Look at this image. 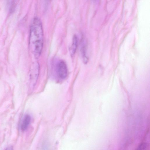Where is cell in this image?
Instances as JSON below:
<instances>
[{"mask_svg": "<svg viewBox=\"0 0 150 150\" xmlns=\"http://www.w3.org/2000/svg\"><path fill=\"white\" fill-rule=\"evenodd\" d=\"M43 35L42 23L40 19L35 17L31 24L29 39L30 49L35 57L38 58L42 50Z\"/></svg>", "mask_w": 150, "mask_h": 150, "instance_id": "cell-1", "label": "cell"}, {"mask_svg": "<svg viewBox=\"0 0 150 150\" xmlns=\"http://www.w3.org/2000/svg\"><path fill=\"white\" fill-rule=\"evenodd\" d=\"M56 70L59 76L61 79H64L67 77L68 74L67 67L65 62L60 61L56 64Z\"/></svg>", "mask_w": 150, "mask_h": 150, "instance_id": "cell-2", "label": "cell"}, {"mask_svg": "<svg viewBox=\"0 0 150 150\" xmlns=\"http://www.w3.org/2000/svg\"><path fill=\"white\" fill-rule=\"evenodd\" d=\"M31 120L30 116L26 115L24 117L21 125V129L22 131H25L28 127Z\"/></svg>", "mask_w": 150, "mask_h": 150, "instance_id": "cell-3", "label": "cell"}, {"mask_svg": "<svg viewBox=\"0 0 150 150\" xmlns=\"http://www.w3.org/2000/svg\"><path fill=\"white\" fill-rule=\"evenodd\" d=\"M78 45V38L76 35L73 36L72 45L69 49L70 54L72 57L75 54Z\"/></svg>", "mask_w": 150, "mask_h": 150, "instance_id": "cell-4", "label": "cell"}, {"mask_svg": "<svg viewBox=\"0 0 150 150\" xmlns=\"http://www.w3.org/2000/svg\"><path fill=\"white\" fill-rule=\"evenodd\" d=\"M85 44L83 43L82 44L81 48V52L83 58L84 62L86 63L88 62V58L86 56V48Z\"/></svg>", "mask_w": 150, "mask_h": 150, "instance_id": "cell-5", "label": "cell"}, {"mask_svg": "<svg viewBox=\"0 0 150 150\" xmlns=\"http://www.w3.org/2000/svg\"><path fill=\"white\" fill-rule=\"evenodd\" d=\"M41 150H52L50 144L47 142L45 141L42 144Z\"/></svg>", "mask_w": 150, "mask_h": 150, "instance_id": "cell-6", "label": "cell"}, {"mask_svg": "<svg viewBox=\"0 0 150 150\" xmlns=\"http://www.w3.org/2000/svg\"><path fill=\"white\" fill-rule=\"evenodd\" d=\"M146 146L145 143H142L139 145L137 150H144L146 147Z\"/></svg>", "mask_w": 150, "mask_h": 150, "instance_id": "cell-7", "label": "cell"}, {"mask_svg": "<svg viewBox=\"0 0 150 150\" xmlns=\"http://www.w3.org/2000/svg\"><path fill=\"white\" fill-rule=\"evenodd\" d=\"M5 150H13V148L12 146H8Z\"/></svg>", "mask_w": 150, "mask_h": 150, "instance_id": "cell-8", "label": "cell"}]
</instances>
